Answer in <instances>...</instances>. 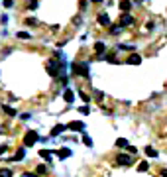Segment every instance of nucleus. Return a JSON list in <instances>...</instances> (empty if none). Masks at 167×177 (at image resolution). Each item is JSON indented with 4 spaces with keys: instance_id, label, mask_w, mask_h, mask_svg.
<instances>
[{
    "instance_id": "26",
    "label": "nucleus",
    "mask_w": 167,
    "mask_h": 177,
    "mask_svg": "<svg viewBox=\"0 0 167 177\" xmlns=\"http://www.w3.org/2000/svg\"><path fill=\"white\" fill-rule=\"evenodd\" d=\"M2 4H4V8H12V6H14V2H12V0H4Z\"/></svg>"
},
{
    "instance_id": "31",
    "label": "nucleus",
    "mask_w": 167,
    "mask_h": 177,
    "mask_svg": "<svg viewBox=\"0 0 167 177\" xmlns=\"http://www.w3.org/2000/svg\"><path fill=\"white\" fill-rule=\"evenodd\" d=\"M6 150H8V146H4V144H0V155H2L4 152H6Z\"/></svg>"
},
{
    "instance_id": "23",
    "label": "nucleus",
    "mask_w": 167,
    "mask_h": 177,
    "mask_svg": "<svg viewBox=\"0 0 167 177\" xmlns=\"http://www.w3.org/2000/svg\"><path fill=\"white\" fill-rule=\"evenodd\" d=\"M148 169H149V163L148 162H142V163L138 165V171H148Z\"/></svg>"
},
{
    "instance_id": "9",
    "label": "nucleus",
    "mask_w": 167,
    "mask_h": 177,
    "mask_svg": "<svg viewBox=\"0 0 167 177\" xmlns=\"http://www.w3.org/2000/svg\"><path fill=\"white\" fill-rule=\"evenodd\" d=\"M126 61H128V63H130V65H140V63H142V57H140V55H138V53H132V55H130V57H128V59H126Z\"/></svg>"
},
{
    "instance_id": "20",
    "label": "nucleus",
    "mask_w": 167,
    "mask_h": 177,
    "mask_svg": "<svg viewBox=\"0 0 167 177\" xmlns=\"http://www.w3.org/2000/svg\"><path fill=\"white\" fill-rule=\"evenodd\" d=\"M0 177H12V169L2 167V169H0Z\"/></svg>"
},
{
    "instance_id": "36",
    "label": "nucleus",
    "mask_w": 167,
    "mask_h": 177,
    "mask_svg": "<svg viewBox=\"0 0 167 177\" xmlns=\"http://www.w3.org/2000/svg\"><path fill=\"white\" fill-rule=\"evenodd\" d=\"M165 89H167V83H165Z\"/></svg>"
},
{
    "instance_id": "28",
    "label": "nucleus",
    "mask_w": 167,
    "mask_h": 177,
    "mask_svg": "<svg viewBox=\"0 0 167 177\" xmlns=\"http://www.w3.org/2000/svg\"><path fill=\"white\" fill-rule=\"evenodd\" d=\"M118 49H134V45H124V44H120V45H118Z\"/></svg>"
},
{
    "instance_id": "22",
    "label": "nucleus",
    "mask_w": 167,
    "mask_h": 177,
    "mask_svg": "<svg viewBox=\"0 0 167 177\" xmlns=\"http://www.w3.org/2000/svg\"><path fill=\"white\" fill-rule=\"evenodd\" d=\"M37 6H40V2H37V0H30V2H28V8H30V10H37Z\"/></svg>"
},
{
    "instance_id": "8",
    "label": "nucleus",
    "mask_w": 167,
    "mask_h": 177,
    "mask_svg": "<svg viewBox=\"0 0 167 177\" xmlns=\"http://www.w3.org/2000/svg\"><path fill=\"white\" fill-rule=\"evenodd\" d=\"M132 6H134V2H130V0H122V2H120V12L128 14L132 10Z\"/></svg>"
},
{
    "instance_id": "12",
    "label": "nucleus",
    "mask_w": 167,
    "mask_h": 177,
    "mask_svg": "<svg viewBox=\"0 0 167 177\" xmlns=\"http://www.w3.org/2000/svg\"><path fill=\"white\" fill-rule=\"evenodd\" d=\"M104 49H106L104 41H96V44H94V51L98 53V55H104Z\"/></svg>"
},
{
    "instance_id": "6",
    "label": "nucleus",
    "mask_w": 167,
    "mask_h": 177,
    "mask_svg": "<svg viewBox=\"0 0 167 177\" xmlns=\"http://www.w3.org/2000/svg\"><path fill=\"white\" fill-rule=\"evenodd\" d=\"M67 128H69V130H75V132H85V122H79V120L75 122V120H73Z\"/></svg>"
},
{
    "instance_id": "3",
    "label": "nucleus",
    "mask_w": 167,
    "mask_h": 177,
    "mask_svg": "<svg viewBox=\"0 0 167 177\" xmlns=\"http://www.w3.org/2000/svg\"><path fill=\"white\" fill-rule=\"evenodd\" d=\"M37 140H40V136H37V132H35V130H28V134L24 136V144H26L28 148H30V146H34Z\"/></svg>"
},
{
    "instance_id": "30",
    "label": "nucleus",
    "mask_w": 167,
    "mask_h": 177,
    "mask_svg": "<svg viewBox=\"0 0 167 177\" xmlns=\"http://www.w3.org/2000/svg\"><path fill=\"white\" fill-rule=\"evenodd\" d=\"M22 177H37V173H28V171H24Z\"/></svg>"
},
{
    "instance_id": "35",
    "label": "nucleus",
    "mask_w": 167,
    "mask_h": 177,
    "mask_svg": "<svg viewBox=\"0 0 167 177\" xmlns=\"http://www.w3.org/2000/svg\"><path fill=\"white\" fill-rule=\"evenodd\" d=\"M0 132H2V126H0Z\"/></svg>"
},
{
    "instance_id": "27",
    "label": "nucleus",
    "mask_w": 167,
    "mask_h": 177,
    "mask_svg": "<svg viewBox=\"0 0 167 177\" xmlns=\"http://www.w3.org/2000/svg\"><path fill=\"white\" fill-rule=\"evenodd\" d=\"M79 95H81V99H83V103H87V104L90 103V99H89V96L85 95V93H79Z\"/></svg>"
},
{
    "instance_id": "11",
    "label": "nucleus",
    "mask_w": 167,
    "mask_h": 177,
    "mask_svg": "<svg viewBox=\"0 0 167 177\" xmlns=\"http://www.w3.org/2000/svg\"><path fill=\"white\" fill-rule=\"evenodd\" d=\"M98 24H100V26H112L108 14H98Z\"/></svg>"
},
{
    "instance_id": "1",
    "label": "nucleus",
    "mask_w": 167,
    "mask_h": 177,
    "mask_svg": "<svg viewBox=\"0 0 167 177\" xmlns=\"http://www.w3.org/2000/svg\"><path fill=\"white\" fill-rule=\"evenodd\" d=\"M61 71H63V61H59L57 57H53V59L47 61V73H49L51 77H57Z\"/></svg>"
},
{
    "instance_id": "13",
    "label": "nucleus",
    "mask_w": 167,
    "mask_h": 177,
    "mask_svg": "<svg viewBox=\"0 0 167 177\" xmlns=\"http://www.w3.org/2000/svg\"><path fill=\"white\" fill-rule=\"evenodd\" d=\"M65 130H67V126H65V124H57V126L51 130V136H59V134H63Z\"/></svg>"
},
{
    "instance_id": "7",
    "label": "nucleus",
    "mask_w": 167,
    "mask_h": 177,
    "mask_svg": "<svg viewBox=\"0 0 167 177\" xmlns=\"http://www.w3.org/2000/svg\"><path fill=\"white\" fill-rule=\"evenodd\" d=\"M24 158H26V150H24V148H20V150H18V152H16V154L12 155V158H10V159H8V162H22V159H24Z\"/></svg>"
},
{
    "instance_id": "25",
    "label": "nucleus",
    "mask_w": 167,
    "mask_h": 177,
    "mask_svg": "<svg viewBox=\"0 0 167 177\" xmlns=\"http://www.w3.org/2000/svg\"><path fill=\"white\" fill-rule=\"evenodd\" d=\"M110 30H112V34H114V36H116V34H120V30H122V26H112V28H110Z\"/></svg>"
},
{
    "instance_id": "17",
    "label": "nucleus",
    "mask_w": 167,
    "mask_h": 177,
    "mask_svg": "<svg viewBox=\"0 0 167 177\" xmlns=\"http://www.w3.org/2000/svg\"><path fill=\"white\" fill-rule=\"evenodd\" d=\"M116 146L120 148V150H124V148H128V146H130V144H128L126 138H118V140H116Z\"/></svg>"
},
{
    "instance_id": "5",
    "label": "nucleus",
    "mask_w": 167,
    "mask_h": 177,
    "mask_svg": "<svg viewBox=\"0 0 167 177\" xmlns=\"http://www.w3.org/2000/svg\"><path fill=\"white\" fill-rule=\"evenodd\" d=\"M132 24H134L132 14H122V16H120V26H122V28H126V26H132Z\"/></svg>"
},
{
    "instance_id": "34",
    "label": "nucleus",
    "mask_w": 167,
    "mask_h": 177,
    "mask_svg": "<svg viewBox=\"0 0 167 177\" xmlns=\"http://www.w3.org/2000/svg\"><path fill=\"white\" fill-rule=\"evenodd\" d=\"M159 175H161V177H167V169H161V171H159Z\"/></svg>"
},
{
    "instance_id": "24",
    "label": "nucleus",
    "mask_w": 167,
    "mask_h": 177,
    "mask_svg": "<svg viewBox=\"0 0 167 177\" xmlns=\"http://www.w3.org/2000/svg\"><path fill=\"white\" fill-rule=\"evenodd\" d=\"M16 36H18L20 40H30V37H31V36L28 34V32H18V34H16Z\"/></svg>"
},
{
    "instance_id": "14",
    "label": "nucleus",
    "mask_w": 167,
    "mask_h": 177,
    "mask_svg": "<svg viewBox=\"0 0 167 177\" xmlns=\"http://www.w3.org/2000/svg\"><path fill=\"white\" fill-rule=\"evenodd\" d=\"M55 154L59 155V159H65V158L71 155V150H69V148H63V150H59V152H55Z\"/></svg>"
},
{
    "instance_id": "2",
    "label": "nucleus",
    "mask_w": 167,
    "mask_h": 177,
    "mask_svg": "<svg viewBox=\"0 0 167 177\" xmlns=\"http://www.w3.org/2000/svg\"><path fill=\"white\" fill-rule=\"evenodd\" d=\"M71 73L73 75H81V77H89L90 71H89V63L83 61V63H73L71 65Z\"/></svg>"
},
{
    "instance_id": "33",
    "label": "nucleus",
    "mask_w": 167,
    "mask_h": 177,
    "mask_svg": "<svg viewBox=\"0 0 167 177\" xmlns=\"http://www.w3.org/2000/svg\"><path fill=\"white\" fill-rule=\"evenodd\" d=\"M128 150H130V154H138V150L134 148V146H128Z\"/></svg>"
},
{
    "instance_id": "16",
    "label": "nucleus",
    "mask_w": 167,
    "mask_h": 177,
    "mask_svg": "<svg viewBox=\"0 0 167 177\" xmlns=\"http://www.w3.org/2000/svg\"><path fill=\"white\" fill-rule=\"evenodd\" d=\"M2 110H4V112H6V114H8L10 118H14L16 114H18V112H16L14 108H10V106H8V104H2Z\"/></svg>"
},
{
    "instance_id": "10",
    "label": "nucleus",
    "mask_w": 167,
    "mask_h": 177,
    "mask_svg": "<svg viewBox=\"0 0 167 177\" xmlns=\"http://www.w3.org/2000/svg\"><path fill=\"white\" fill-rule=\"evenodd\" d=\"M63 99H65V103H73V100H75V93L71 89H65V91H63Z\"/></svg>"
},
{
    "instance_id": "29",
    "label": "nucleus",
    "mask_w": 167,
    "mask_h": 177,
    "mask_svg": "<svg viewBox=\"0 0 167 177\" xmlns=\"http://www.w3.org/2000/svg\"><path fill=\"white\" fill-rule=\"evenodd\" d=\"M26 22V26H34L35 24V18H28V20H24Z\"/></svg>"
},
{
    "instance_id": "15",
    "label": "nucleus",
    "mask_w": 167,
    "mask_h": 177,
    "mask_svg": "<svg viewBox=\"0 0 167 177\" xmlns=\"http://www.w3.org/2000/svg\"><path fill=\"white\" fill-rule=\"evenodd\" d=\"M51 155H53V152H49V150H41L40 152V158H44L45 162H51Z\"/></svg>"
},
{
    "instance_id": "21",
    "label": "nucleus",
    "mask_w": 167,
    "mask_h": 177,
    "mask_svg": "<svg viewBox=\"0 0 167 177\" xmlns=\"http://www.w3.org/2000/svg\"><path fill=\"white\" fill-rule=\"evenodd\" d=\"M45 171H47V167H45V165H44V163H41V165H37V169H35V173H37V175H45Z\"/></svg>"
},
{
    "instance_id": "4",
    "label": "nucleus",
    "mask_w": 167,
    "mask_h": 177,
    "mask_svg": "<svg viewBox=\"0 0 167 177\" xmlns=\"http://www.w3.org/2000/svg\"><path fill=\"white\" fill-rule=\"evenodd\" d=\"M132 155L130 154H118L116 155V163L118 165H124V167H128V165H132Z\"/></svg>"
},
{
    "instance_id": "18",
    "label": "nucleus",
    "mask_w": 167,
    "mask_h": 177,
    "mask_svg": "<svg viewBox=\"0 0 167 177\" xmlns=\"http://www.w3.org/2000/svg\"><path fill=\"white\" fill-rule=\"evenodd\" d=\"M145 155H148V158H157V152H155L152 146H145Z\"/></svg>"
},
{
    "instance_id": "32",
    "label": "nucleus",
    "mask_w": 167,
    "mask_h": 177,
    "mask_svg": "<svg viewBox=\"0 0 167 177\" xmlns=\"http://www.w3.org/2000/svg\"><path fill=\"white\" fill-rule=\"evenodd\" d=\"M81 112H83V114H87V112H89V106H81V108H79Z\"/></svg>"
},
{
    "instance_id": "19",
    "label": "nucleus",
    "mask_w": 167,
    "mask_h": 177,
    "mask_svg": "<svg viewBox=\"0 0 167 177\" xmlns=\"http://www.w3.org/2000/svg\"><path fill=\"white\" fill-rule=\"evenodd\" d=\"M83 142H85V146H89V148L93 146V138H90L87 132H83Z\"/></svg>"
}]
</instances>
